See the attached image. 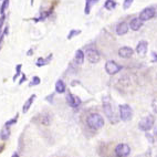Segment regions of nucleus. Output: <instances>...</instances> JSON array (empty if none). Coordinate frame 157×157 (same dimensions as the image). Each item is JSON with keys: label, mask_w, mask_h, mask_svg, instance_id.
Segmentation results:
<instances>
[{"label": "nucleus", "mask_w": 157, "mask_h": 157, "mask_svg": "<svg viewBox=\"0 0 157 157\" xmlns=\"http://www.w3.org/2000/svg\"><path fill=\"white\" fill-rule=\"evenodd\" d=\"M147 48H148V43H147V41H145V40H142V41H140V42H138L137 47H136V52H137L138 56H146Z\"/></svg>", "instance_id": "11"}, {"label": "nucleus", "mask_w": 157, "mask_h": 157, "mask_svg": "<svg viewBox=\"0 0 157 157\" xmlns=\"http://www.w3.org/2000/svg\"><path fill=\"white\" fill-rule=\"evenodd\" d=\"M115 7H116V2L113 1V0H106L105 3H104V8L107 9V10H113Z\"/></svg>", "instance_id": "21"}, {"label": "nucleus", "mask_w": 157, "mask_h": 157, "mask_svg": "<svg viewBox=\"0 0 157 157\" xmlns=\"http://www.w3.org/2000/svg\"><path fill=\"white\" fill-rule=\"evenodd\" d=\"M25 80H27V76H25V74H21V80L19 81V84L21 85L23 83V82L25 81Z\"/></svg>", "instance_id": "30"}, {"label": "nucleus", "mask_w": 157, "mask_h": 157, "mask_svg": "<svg viewBox=\"0 0 157 157\" xmlns=\"http://www.w3.org/2000/svg\"><path fill=\"white\" fill-rule=\"evenodd\" d=\"M33 2H34V0H31V6L33 5Z\"/></svg>", "instance_id": "32"}, {"label": "nucleus", "mask_w": 157, "mask_h": 157, "mask_svg": "<svg viewBox=\"0 0 157 157\" xmlns=\"http://www.w3.org/2000/svg\"><path fill=\"white\" fill-rule=\"evenodd\" d=\"M151 109H153L154 113L157 114V98H155L154 100H153V102H151Z\"/></svg>", "instance_id": "28"}, {"label": "nucleus", "mask_w": 157, "mask_h": 157, "mask_svg": "<svg viewBox=\"0 0 157 157\" xmlns=\"http://www.w3.org/2000/svg\"><path fill=\"white\" fill-rule=\"evenodd\" d=\"M104 124H105L104 117L98 113H91L86 117V125L92 131H98V129L102 128Z\"/></svg>", "instance_id": "1"}, {"label": "nucleus", "mask_w": 157, "mask_h": 157, "mask_svg": "<svg viewBox=\"0 0 157 157\" xmlns=\"http://www.w3.org/2000/svg\"><path fill=\"white\" fill-rule=\"evenodd\" d=\"M38 118H39L40 124H42V125L48 126V125L51 124V118L48 114H40L39 116H38Z\"/></svg>", "instance_id": "19"}, {"label": "nucleus", "mask_w": 157, "mask_h": 157, "mask_svg": "<svg viewBox=\"0 0 157 157\" xmlns=\"http://www.w3.org/2000/svg\"><path fill=\"white\" fill-rule=\"evenodd\" d=\"M86 59L90 63H98L101 60V54L95 48H87Z\"/></svg>", "instance_id": "7"}, {"label": "nucleus", "mask_w": 157, "mask_h": 157, "mask_svg": "<svg viewBox=\"0 0 157 157\" xmlns=\"http://www.w3.org/2000/svg\"><path fill=\"white\" fill-rule=\"evenodd\" d=\"M103 111L111 123L112 124L117 123L120 117L116 115L114 106L112 105V102H111V100H109V98H103Z\"/></svg>", "instance_id": "2"}, {"label": "nucleus", "mask_w": 157, "mask_h": 157, "mask_svg": "<svg viewBox=\"0 0 157 157\" xmlns=\"http://www.w3.org/2000/svg\"><path fill=\"white\" fill-rule=\"evenodd\" d=\"M114 153L116 157H127L131 153V147L127 144L121 143L115 147Z\"/></svg>", "instance_id": "6"}, {"label": "nucleus", "mask_w": 157, "mask_h": 157, "mask_svg": "<svg viewBox=\"0 0 157 157\" xmlns=\"http://www.w3.org/2000/svg\"><path fill=\"white\" fill-rule=\"evenodd\" d=\"M8 6H9V0H3L2 5H1V7H0V13L5 14V11L7 10Z\"/></svg>", "instance_id": "24"}, {"label": "nucleus", "mask_w": 157, "mask_h": 157, "mask_svg": "<svg viewBox=\"0 0 157 157\" xmlns=\"http://www.w3.org/2000/svg\"><path fill=\"white\" fill-rule=\"evenodd\" d=\"M36 94H32V95L30 96V98L27 100V101L25 102V104H23V106H22V112L23 113H27L30 109V107L32 106V104H33V102L36 101Z\"/></svg>", "instance_id": "14"}, {"label": "nucleus", "mask_w": 157, "mask_h": 157, "mask_svg": "<svg viewBox=\"0 0 157 157\" xmlns=\"http://www.w3.org/2000/svg\"><path fill=\"white\" fill-rule=\"evenodd\" d=\"M133 53H134V50L129 47H122L118 49V56L123 59H128L133 56Z\"/></svg>", "instance_id": "10"}, {"label": "nucleus", "mask_w": 157, "mask_h": 157, "mask_svg": "<svg viewBox=\"0 0 157 157\" xmlns=\"http://www.w3.org/2000/svg\"><path fill=\"white\" fill-rule=\"evenodd\" d=\"M17 121H18V115H16V116H14V117H12L11 120H9V121H7L5 125H6V126L11 127L12 125H13V124L17 123Z\"/></svg>", "instance_id": "25"}, {"label": "nucleus", "mask_w": 157, "mask_h": 157, "mask_svg": "<svg viewBox=\"0 0 157 157\" xmlns=\"http://www.w3.org/2000/svg\"><path fill=\"white\" fill-rule=\"evenodd\" d=\"M118 111H120V118L123 122H128L132 120L133 109L128 104H122V105H120L118 106Z\"/></svg>", "instance_id": "3"}, {"label": "nucleus", "mask_w": 157, "mask_h": 157, "mask_svg": "<svg viewBox=\"0 0 157 157\" xmlns=\"http://www.w3.org/2000/svg\"><path fill=\"white\" fill-rule=\"evenodd\" d=\"M40 82H41V80H40L39 76H33L32 78V80H31L30 82V84H29V86H36V85H39L40 84Z\"/></svg>", "instance_id": "23"}, {"label": "nucleus", "mask_w": 157, "mask_h": 157, "mask_svg": "<svg viewBox=\"0 0 157 157\" xmlns=\"http://www.w3.org/2000/svg\"><path fill=\"white\" fill-rule=\"evenodd\" d=\"M82 31L81 30H76V29H73V30H71L70 32H69V34H67V40H71L72 38H74V36H78V34L81 33Z\"/></svg>", "instance_id": "22"}, {"label": "nucleus", "mask_w": 157, "mask_h": 157, "mask_svg": "<svg viewBox=\"0 0 157 157\" xmlns=\"http://www.w3.org/2000/svg\"><path fill=\"white\" fill-rule=\"evenodd\" d=\"M155 123V118L153 115H147L145 117H143L138 123V128L143 132H148L149 129L153 127Z\"/></svg>", "instance_id": "4"}, {"label": "nucleus", "mask_w": 157, "mask_h": 157, "mask_svg": "<svg viewBox=\"0 0 157 157\" xmlns=\"http://www.w3.org/2000/svg\"><path fill=\"white\" fill-rule=\"evenodd\" d=\"M11 157H19V154H18V153H13Z\"/></svg>", "instance_id": "31"}, {"label": "nucleus", "mask_w": 157, "mask_h": 157, "mask_svg": "<svg viewBox=\"0 0 157 157\" xmlns=\"http://www.w3.org/2000/svg\"><path fill=\"white\" fill-rule=\"evenodd\" d=\"M10 134H11V132H10V127L9 126H5L2 127V129L0 131V138L2 140H7L9 137H10Z\"/></svg>", "instance_id": "18"}, {"label": "nucleus", "mask_w": 157, "mask_h": 157, "mask_svg": "<svg viewBox=\"0 0 157 157\" xmlns=\"http://www.w3.org/2000/svg\"><path fill=\"white\" fill-rule=\"evenodd\" d=\"M67 104H69V106H71L72 109H76V107L80 106L81 103H82L81 98H78V95H75V94H73V93H71V92H67Z\"/></svg>", "instance_id": "8"}, {"label": "nucleus", "mask_w": 157, "mask_h": 157, "mask_svg": "<svg viewBox=\"0 0 157 157\" xmlns=\"http://www.w3.org/2000/svg\"><path fill=\"white\" fill-rule=\"evenodd\" d=\"M85 60V53L82 50H78L75 52V56H74V61H75L76 64L81 65L83 64V62Z\"/></svg>", "instance_id": "16"}, {"label": "nucleus", "mask_w": 157, "mask_h": 157, "mask_svg": "<svg viewBox=\"0 0 157 157\" xmlns=\"http://www.w3.org/2000/svg\"><path fill=\"white\" fill-rule=\"evenodd\" d=\"M134 0H124V2H123V8L126 10V9L131 8V6H132V3Z\"/></svg>", "instance_id": "27"}, {"label": "nucleus", "mask_w": 157, "mask_h": 157, "mask_svg": "<svg viewBox=\"0 0 157 157\" xmlns=\"http://www.w3.org/2000/svg\"><path fill=\"white\" fill-rule=\"evenodd\" d=\"M5 20H6V16H5V14H1V16H0V31H1V29H2Z\"/></svg>", "instance_id": "29"}, {"label": "nucleus", "mask_w": 157, "mask_h": 157, "mask_svg": "<svg viewBox=\"0 0 157 157\" xmlns=\"http://www.w3.org/2000/svg\"><path fill=\"white\" fill-rule=\"evenodd\" d=\"M52 53L51 54H49L47 58H39V59L36 60V67H44V65H47L49 63V62L51 61V59H52Z\"/></svg>", "instance_id": "17"}, {"label": "nucleus", "mask_w": 157, "mask_h": 157, "mask_svg": "<svg viewBox=\"0 0 157 157\" xmlns=\"http://www.w3.org/2000/svg\"><path fill=\"white\" fill-rule=\"evenodd\" d=\"M54 87H56V92L59 93V94H63L67 91V85H65L63 80H58L56 82V86Z\"/></svg>", "instance_id": "15"}, {"label": "nucleus", "mask_w": 157, "mask_h": 157, "mask_svg": "<svg viewBox=\"0 0 157 157\" xmlns=\"http://www.w3.org/2000/svg\"><path fill=\"white\" fill-rule=\"evenodd\" d=\"M0 34H1V31H0Z\"/></svg>", "instance_id": "33"}, {"label": "nucleus", "mask_w": 157, "mask_h": 157, "mask_svg": "<svg viewBox=\"0 0 157 157\" xmlns=\"http://www.w3.org/2000/svg\"><path fill=\"white\" fill-rule=\"evenodd\" d=\"M98 0H85V9H84V12L86 14H89L91 12V9L92 7L98 2Z\"/></svg>", "instance_id": "20"}, {"label": "nucleus", "mask_w": 157, "mask_h": 157, "mask_svg": "<svg viewBox=\"0 0 157 157\" xmlns=\"http://www.w3.org/2000/svg\"><path fill=\"white\" fill-rule=\"evenodd\" d=\"M155 9L153 7H148V8H145L144 10H142V12L140 13V19L142 21H147V20H151V18L155 17Z\"/></svg>", "instance_id": "9"}, {"label": "nucleus", "mask_w": 157, "mask_h": 157, "mask_svg": "<svg viewBox=\"0 0 157 157\" xmlns=\"http://www.w3.org/2000/svg\"><path fill=\"white\" fill-rule=\"evenodd\" d=\"M128 29L129 25H127L126 22H121L116 25V33L118 36H124V34H126L128 32Z\"/></svg>", "instance_id": "12"}, {"label": "nucleus", "mask_w": 157, "mask_h": 157, "mask_svg": "<svg viewBox=\"0 0 157 157\" xmlns=\"http://www.w3.org/2000/svg\"><path fill=\"white\" fill-rule=\"evenodd\" d=\"M21 67H22V65L21 64H18L17 67H16V74L13 75V81H16L18 78V76H19V74L21 73Z\"/></svg>", "instance_id": "26"}, {"label": "nucleus", "mask_w": 157, "mask_h": 157, "mask_svg": "<svg viewBox=\"0 0 157 157\" xmlns=\"http://www.w3.org/2000/svg\"><path fill=\"white\" fill-rule=\"evenodd\" d=\"M143 22L140 18H134V19L131 20V22H129V28L132 29L133 31H138L142 27H143Z\"/></svg>", "instance_id": "13"}, {"label": "nucleus", "mask_w": 157, "mask_h": 157, "mask_svg": "<svg viewBox=\"0 0 157 157\" xmlns=\"http://www.w3.org/2000/svg\"><path fill=\"white\" fill-rule=\"evenodd\" d=\"M122 70V67L120 64H117L115 61L113 60H109L105 63V71H106L107 74L109 75H115L116 73H118Z\"/></svg>", "instance_id": "5"}]
</instances>
